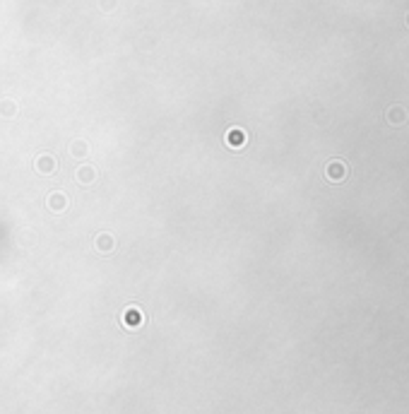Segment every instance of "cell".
I'll return each mask as SVG.
<instances>
[{"label":"cell","mask_w":409,"mask_h":414,"mask_svg":"<svg viewBox=\"0 0 409 414\" xmlns=\"http://www.w3.org/2000/svg\"><path fill=\"white\" fill-rule=\"evenodd\" d=\"M37 171L41 176H53L55 174V166H58V162H55V156L53 154H48V152H41V154L37 156Z\"/></svg>","instance_id":"obj_1"},{"label":"cell","mask_w":409,"mask_h":414,"mask_svg":"<svg viewBox=\"0 0 409 414\" xmlns=\"http://www.w3.org/2000/svg\"><path fill=\"white\" fill-rule=\"evenodd\" d=\"M46 205H48V210L53 212V214H63V212L68 210V195H65L63 190H53V193L48 195Z\"/></svg>","instance_id":"obj_2"},{"label":"cell","mask_w":409,"mask_h":414,"mask_svg":"<svg viewBox=\"0 0 409 414\" xmlns=\"http://www.w3.org/2000/svg\"><path fill=\"white\" fill-rule=\"evenodd\" d=\"M97 169L94 166H80L77 171H75V178H77V183H84V185H89L97 181Z\"/></svg>","instance_id":"obj_3"},{"label":"cell","mask_w":409,"mask_h":414,"mask_svg":"<svg viewBox=\"0 0 409 414\" xmlns=\"http://www.w3.org/2000/svg\"><path fill=\"white\" fill-rule=\"evenodd\" d=\"M94 246H97L99 253H111V250L116 248V239H113L111 234H99L97 241H94Z\"/></svg>","instance_id":"obj_4"},{"label":"cell","mask_w":409,"mask_h":414,"mask_svg":"<svg viewBox=\"0 0 409 414\" xmlns=\"http://www.w3.org/2000/svg\"><path fill=\"white\" fill-rule=\"evenodd\" d=\"M344 176H347V166L342 164V162H330V164H327V178H330V181L337 183V181H342Z\"/></svg>","instance_id":"obj_5"},{"label":"cell","mask_w":409,"mask_h":414,"mask_svg":"<svg viewBox=\"0 0 409 414\" xmlns=\"http://www.w3.org/2000/svg\"><path fill=\"white\" fill-rule=\"evenodd\" d=\"M70 154L80 156V159L89 154V145H87V140H75L73 145H70Z\"/></svg>","instance_id":"obj_6"},{"label":"cell","mask_w":409,"mask_h":414,"mask_svg":"<svg viewBox=\"0 0 409 414\" xmlns=\"http://www.w3.org/2000/svg\"><path fill=\"white\" fill-rule=\"evenodd\" d=\"M388 118H390V123L400 125V123H404V120H407V111L402 109V106H392L390 113H388Z\"/></svg>","instance_id":"obj_7"},{"label":"cell","mask_w":409,"mask_h":414,"mask_svg":"<svg viewBox=\"0 0 409 414\" xmlns=\"http://www.w3.org/2000/svg\"><path fill=\"white\" fill-rule=\"evenodd\" d=\"M125 325L128 328H140V325H142V313H140V308H130V311H128Z\"/></svg>","instance_id":"obj_8"},{"label":"cell","mask_w":409,"mask_h":414,"mask_svg":"<svg viewBox=\"0 0 409 414\" xmlns=\"http://www.w3.org/2000/svg\"><path fill=\"white\" fill-rule=\"evenodd\" d=\"M243 130H241V128H231V130H229V135H227V142H229V145H241V142H243Z\"/></svg>","instance_id":"obj_9"},{"label":"cell","mask_w":409,"mask_h":414,"mask_svg":"<svg viewBox=\"0 0 409 414\" xmlns=\"http://www.w3.org/2000/svg\"><path fill=\"white\" fill-rule=\"evenodd\" d=\"M15 113H17V106H15L12 102L0 104V116H5V118H15Z\"/></svg>","instance_id":"obj_10"},{"label":"cell","mask_w":409,"mask_h":414,"mask_svg":"<svg viewBox=\"0 0 409 414\" xmlns=\"http://www.w3.org/2000/svg\"><path fill=\"white\" fill-rule=\"evenodd\" d=\"M407 24H409V15H407Z\"/></svg>","instance_id":"obj_11"}]
</instances>
